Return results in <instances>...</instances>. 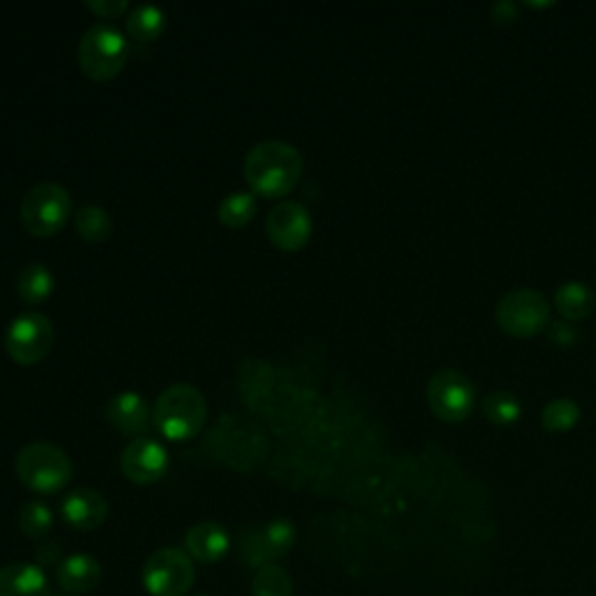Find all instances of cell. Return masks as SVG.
<instances>
[{"instance_id": "6da1fadb", "label": "cell", "mask_w": 596, "mask_h": 596, "mask_svg": "<svg viewBox=\"0 0 596 596\" xmlns=\"http://www.w3.org/2000/svg\"><path fill=\"white\" fill-rule=\"evenodd\" d=\"M303 175L301 151L282 140H263L245 157V180L261 198H282L290 194Z\"/></svg>"}, {"instance_id": "7a4b0ae2", "label": "cell", "mask_w": 596, "mask_h": 596, "mask_svg": "<svg viewBox=\"0 0 596 596\" xmlns=\"http://www.w3.org/2000/svg\"><path fill=\"white\" fill-rule=\"evenodd\" d=\"M151 422L168 440H189L201 433L208 422L206 396L194 385H172L154 404Z\"/></svg>"}, {"instance_id": "3957f363", "label": "cell", "mask_w": 596, "mask_h": 596, "mask_svg": "<svg viewBox=\"0 0 596 596\" xmlns=\"http://www.w3.org/2000/svg\"><path fill=\"white\" fill-rule=\"evenodd\" d=\"M17 475L35 494H56L73 478V461L54 443H29L17 454Z\"/></svg>"}, {"instance_id": "277c9868", "label": "cell", "mask_w": 596, "mask_h": 596, "mask_svg": "<svg viewBox=\"0 0 596 596\" xmlns=\"http://www.w3.org/2000/svg\"><path fill=\"white\" fill-rule=\"evenodd\" d=\"M128 38L113 24H96L80 40L77 61L82 73L94 82L115 80L128 61Z\"/></svg>"}, {"instance_id": "5b68a950", "label": "cell", "mask_w": 596, "mask_h": 596, "mask_svg": "<svg viewBox=\"0 0 596 596\" xmlns=\"http://www.w3.org/2000/svg\"><path fill=\"white\" fill-rule=\"evenodd\" d=\"M71 194L59 182L35 185L21 201V224L35 238L59 233L71 217Z\"/></svg>"}, {"instance_id": "8992f818", "label": "cell", "mask_w": 596, "mask_h": 596, "mask_svg": "<svg viewBox=\"0 0 596 596\" xmlns=\"http://www.w3.org/2000/svg\"><path fill=\"white\" fill-rule=\"evenodd\" d=\"M140 578L151 596H185L196 581L194 560L185 550L161 547L147 557Z\"/></svg>"}, {"instance_id": "52a82bcc", "label": "cell", "mask_w": 596, "mask_h": 596, "mask_svg": "<svg viewBox=\"0 0 596 596\" xmlns=\"http://www.w3.org/2000/svg\"><path fill=\"white\" fill-rule=\"evenodd\" d=\"M54 345V324L40 313H21L6 331V349L12 362L33 366L45 359Z\"/></svg>"}, {"instance_id": "ba28073f", "label": "cell", "mask_w": 596, "mask_h": 596, "mask_svg": "<svg viewBox=\"0 0 596 596\" xmlns=\"http://www.w3.org/2000/svg\"><path fill=\"white\" fill-rule=\"evenodd\" d=\"M550 305L543 294L534 290L508 292L496 305L499 326L515 338H532L545 328Z\"/></svg>"}, {"instance_id": "9c48e42d", "label": "cell", "mask_w": 596, "mask_h": 596, "mask_svg": "<svg viewBox=\"0 0 596 596\" xmlns=\"http://www.w3.org/2000/svg\"><path fill=\"white\" fill-rule=\"evenodd\" d=\"M427 401L443 422H463L475 406V389L459 370H440L429 380Z\"/></svg>"}, {"instance_id": "30bf717a", "label": "cell", "mask_w": 596, "mask_h": 596, "mask_svg": "<svg viewBox=\"0 0 596 596\" xmlns=\"http://www.w3.org/2000/svg\"><path fill=\"white\" fill-rule=\"evenodd\" d=\"M266 236L282 252H299L313 236V217L299 201H282L266 217Z\"/></svg>"}, {"instance_id": "8fae6325", "label": "cell", "mask_w": 596, "mask_h": 596, "mask_svg": "<svg viewBox=\"0 0 596 596\" xmlns=\"http://www.w3.org/2000/svg\"><path fill=\"white\" fill-rule=\"evenodd\" d=\"M122 473L136 484L159 482L170 467L168 450L154 438H136L122 452Z\"/></svg>"}, {"instance_id": "7c38bea8", "label": "cell", "mask_w": 596, "mask_h": 596, "mask_svg": "<svg viewBox=\"0 0 596 596\" xmlns=\"http://www.w3.org/2000/svg\"><path fill=\"white\" fill-rule=\"evenodd\" d=\"M61 515L77 532H94L107 520V501L96 490L80 488L65 494L61 501Z\"/></svg>"}, {"instance_id": "4fadbf2b", "label": "cell", "mask_w": 596, "mask_h": 596, "mask_svg": "<svg viewBox=\"0 0 596 596\" xmlns=\"http://www.w3.org/2000/svg\"><path fill=\"white\" fill-rule=\"evenodd\" d=\"M185 545H187V555L191 560L201 564H215L227 557V552L231 547V536L222 524L198 522L187 532Z\"/></svg>"}, {"instance_id": "5bb4252c", "label": "cell", "mask_w": 596, "mask_h": 596, "mask_svg": "<svg viewBox=\"0 0 596 596\" xmlns=\"http://www.w3.org/2000/svg\"><path fill=\"white\" fill-rule=\"evenodd\" d=\"M105 415L109 419V425L126 436L143 433L151 419L147 401L136 391H122L113 396L105 408Z\"/></svg>"}, {"instance_id": "9a60e30c", "label": "cell", "mask_w": 596, "mask_h": 596, "mask_svg": "<svg viewBox=\"0 0 596 596\" xmlns=\"http://www.w3.org/2000/svg\"><path fill=\"white\" fill-rule=\"evenodd\" d=\"M101 578H103L101 564L92 555H84V552L63 557V562L56 568L59 587L69 594L94 592L101 585Z\"/></svg>"}, {"instance_id": "2e32d148", "label": "cell", "mask_w": 596, "mask_h": 596, "mask_svg": "<svg viewBox=\"0 0 596 596\" xmlns=\"http://www.w3.org/2000/svg\"><path fill=\"white\" fill-rule=\"evenodd\" d=\"M0 596H50V578L38 564L0 568Z\"/></svg>"}, {"instance_id": "e0dca14e", "label": "cell", "mask_w": 596, "mask_h": 596, "mask_svg": "<svg viewBox=\"0 0 596 596\" xmlns=\"http://www.w3.org/2000/svg\"><path fill=\"white\" fill-rule=\"evenodd\" d=\"M555 303H557L560 315L566 322H578V320H585L592 315L596 299H594L589 286H585L581 282H568L557 290Z\"/></svg>"}, {"instance_id": "ac0fdd59", "label": "cell", "mask_w": 596, "mask_h": 596, "mask_svg": "<svg viewBox=\"0 0 596 596\" xmlns=\"http://www.w3.org/2000/svg\"><path fill=\"white\" fill-rule=\"evenodd\" d=\"M166 31V12L157 6H138L126 17V33L138 42L159 40Z\"/></svg>"}, {"instance_id": "d6986e66", "label": "cell", "mask_w": 596, "mask_h": 596, "mask_svg": "<svg viewBox=\"0 0 596 596\" xmlns=\"http://www.w3.org/2000/svg\"><path fill=\"white\" fill-rule=\"evenodd\" d=\"M17 292L21 301H27L31 305L45 303L54 292L52 271L48 266H42V263H29V266L19 273Z\"/></svg>"}, {"instance_id": "ffe728a7", "label": "cell", "mask_w": 596, "mask_h": 596, "mask_svg": "<svg viewBox=\"0 0 596 596\" xmlns=\"http://www.w3.org/2000/svg\"><path fill=\"white\" fill-rule=\"evenodd\" d=\"M113 217L107 215V210L98 208V206H82L75 212V229L77 233L86 240V242H105L113 233Z\"/></svg>"}, {"instance_id": "44dd1931", "label": "cell", "mask_w": 596, "mask_h": 596, "mask_svg": "<svg viewBox=\"0 0 596 596\" xmlns=\"http://www.w3.org/2000/svg\"><path fill=\"white\" fill-rule=\"evenodd\" d=\"M217 217L227 229H245L257 217V198L252 194H231L219 203Z\"/></svg>"}, {"instance_id": "7402d4cb", "label": "cell", "mask_w": 596, "mask_h": 596, "mask_svg": "<svg viewBox=\"0 0 596 596\" xmlns=\"http://www.w3.org/2000/svg\"><path fill=\"white\" fill-rule=\"evenodd\" d=\"M54 526V513L48 503L29 501L19 513V529L29 539H45Z\"/></svg>"}, {"instance_id": "603a6c76", "label": "cell", "mask_w": 596, "mask_h": 596, "mask_svg": "<svg viewBox=\"0 0 596 596\" xmlns=\"http://www.w3.org/2000/svg\"><path fill=\"white\" fill-rule=\"evenodd\" d=\"M254 596H292V578L282 566L266 564L261 566L252 578Z\"/></svg>"}, {"instance_id": "cb8c5ba5", "label": "cell", "mask_w": 596, "mask_h": 596, "mask_svg": "<svg viewBox=\"0 0 596 596\" xmlns=\"http://www.w3.org/2000/svg\"><path fill=\"white\" fill-rule=\"evenodd\" d=\"M543 427L550 433H560V431H571L578 425L581 419V408L578 404H573L568 399H557L545 406L543 410Z\"/></svg>"}, {"instance_id": "d4e9b609", "label": "cell", "mask_w": 596, "mask_h": 596, "mask_svg": "<svg viewBox=\"0 0 596 596\" xmlns=\"http://www.w3.org/2000/svg\"><path fill=\"white\" fill-rule=\"evenodd\" d=\"M482 410L484 415H488L494 425L499 427H508V425H513L515 419L520 417L522 408L517 404V399L513 394H508V391H492L488 399H484L482 404Z\"/></svg>"}, {"instance_id": "484cf974", "label": "cell", "mask_w": 596, "mask_h": 596, "mask_svg": "<svg viewBox=\"0 0 596 596\" xmlns=\"http://www.w3.org/2000/svg\"><path fill=\"white\" fill-rule=\"evenodd\" d=\"M261 536H263V543H266V547H269L271 560H275V557H282V555H286V552H290V547L294 545V539H296V529L290 520L278 517L271 524H266V529H261Z\"/></svg>"}, {"instance_id": "4316f807", "label": "cell", "mask_w": 596, "mask_h": 596, "mask_svg": "<svg viewBox=\"0 0 596 596\" xmlns=\"http://www.w3.org/2000/svg\"><path fill=\"white\" fill-rule=\"evenodd\" d=\"M86 8H90L96 17L113 21V19H119L128 10V3L126 0H90Z\"/></svg>"}, {"instance_id": "83f0119b", "label": "cell", "mask_w": 596, "mask_h": 596, "mask_svg": "<svg viewBox=\"0 0 596 596\" xmlns=\"http://www.w3.org/2000/svg\"><path fill=\"white\" fill-rule=\"evenodd\" d=\"M578 336H581L578 331L573 328L571 322H566V320H557V322H552V326H550V341L560 347L573 345L578 341Z\"/></svg>"}, {"instance_id": "f1b7e54d", "label": "cell", "mask_w": 596, "mask_h": 596, "mask_svg": "<svg viewBox=\"0 0 596 596\" xmlns=\"http://www.w3.org/2000/svg\"><path fill=\"white\" fill-rule=\"evenodd\" d=\"M61 562L63 560H61V547H59V543H52L48 547H40V552H38V566L40 568H48V566H56L59 568Z\"/></svg>"}, {"instance_id": "f546056e", "label": "cell", "mask_w": 596, "mask_h": 596, "mask_svg": "<svg viewBox=\"0 0 596 596\" xmlns=\"http://www.w3.org/2000/svg\"><path fill=\"white\" fill-rule=\"evenodd\" d=\"M492 17L496 21H513L515 19V6L513 3H496L492 10Z\"/></svg>"}]
</instances>
